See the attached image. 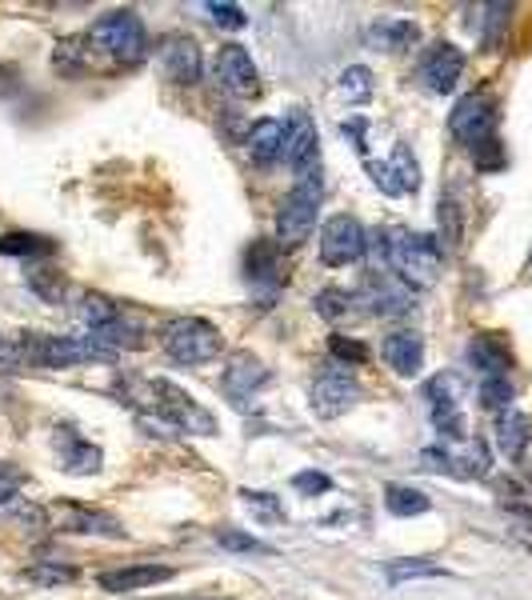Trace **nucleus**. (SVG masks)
<instances>
[{
    "instance_id": "obj_20",
    "label": "nucleus",
    "mask_w": 532,
    "mask_h": 600,
    "mask_svg": "<svg viewBox=\"0 0 532 600\" xmlns=\"http://www.w3.org/2000/svg\"><path fill=\"white\" fill-rule=\"evenodd\" d=\"M249 152L257 165H272V160L284 152V125L281 120H272V116H264V120H257V125L249 128Z\"/></svg>"
},
{
    "instance_id": "obj_30",
    "label": "nucleus",
    "mask_w": 532,
    "mask_h": 600,
    "mask_svg": "<svg viewBox=\"0 0 532 600\" xmlns=\"http://www.w3.org/2000/svg\"><path fill=\"white\" fill-rule=\"evenodd\" d=\"M341 96H345L348 105H365L368 96H373V73H368L365 64H353L341 73Z\"/></svg>"
},
{
    "instance_id": "obj_12",
    "label": "nucleus",
    "mask_w": 532,
    "mask_h": 600,
    "mask_svg": "<svg viewBox=\"0 0 532 600\" xmlns=\"http://www.w3.org/2000/svg\"><path fill=\"white\" fill-rule=\"evenodd\" d=\"M361 296L368 301V313H376V316H405L408 308L417 305V301H413V288H408L405 281H397V276H388V273L368 276V285Z\"/></svg>"
},
{
    "instance_id": "obj_2",
    "label": "nucleus",
    "mask_w": 532,
    "mask_h": 600,
    "mask_svg": "<svg viewBox=\"0 0 532 600\" xmlns=\"http://www.w3.org/2000/svg\"><path fill=\"white\" fill-rule=\"evenodd\" d=\"M160 345L177 365H209L220 357V333L200 316H180V320L165 325Z\"/></svg>"
},
{
    "instance_id": "obj_26",
    "label": "nucleus",
    "mask_w": 532,
    "mask_h": 600,
    "mask_svg": "<svg viewBox=\"0 0 532 600\" xmlns=\"http://www.w3.org/2000/svg\"><path fill=\"white\" fill-rule=\"evenodd\" d=\"M388 172H393V180H397V189H400V192H417V189H420L417 157H413V148H408V145H397V148H393Z\"/></svg>"
},
{
    "instance_id": "obj_31",
    "label": "nucleus",
    "mask_w": 532,
    "mask_h": 600,
    "mask_svg": "<svg viewBox=\"0 0 532 600\" xmlns=\"http://www.w3.org/2000/svg\"><path fill=\"white\" fill-rule=\"evenodd\" d=\"M385 572L393 589H400L405 580H417V577H449V572L440 569V565H432V560H393Z\"/></svg>"
},
{
    "instance_id": "obj_24",
    "label": "nucleus",
    "mask_w": 532,
    "mask_h": 600,
    "mask_svg": "<svg viewBox=\"0 0 532 600\" xmlns=\"http://www.w3.org/2000/svg\"><path fill=\"white\" fill-rule=\"evenodd\" d=\"M249 281H269V285H281V256H277V244H252L249 249Z\"/></svg>"
},
{
    "instance_id": "obj_1",
    "label": "nucleus",
    "mask_w": 532,
    "mask_h": 600,
    "mask_svg": "<svg viewBox=\"0 0 532 600\" xmlns=\"http://www.w3.org/2000/svg\"><path fill=\"white\" fill-rule=\"evenodd\" d=\"M385 241H388V269L397 273V281H405L408 288L437 285L445 253H440V244L432 236L408 229H388Z\"/></svg>"
},
{
    "instance_id": "obj_23",
    "label": "nucleus",
    "mask_w": 532,
    "mask_h": 600,
    "mask_svg": "<svg viewBox=\"0 0 532 600\" xmlns=\"http://www.w3.org/2000/svg\"><path fill=\"white\" fill-rule=\"evenodd\" d=\"M61 528H76V533H101V537H125V528L116 525L113 516L88 513V508H76V505L64 508Z\"/></svg>"
},
{
    "instance_id": "obj_25",
    "label": "nucleus",
    "mask_w": 532,
    "mask_h": 600,
    "mask_svg": "<svg viewBox=\"0 0 532 600\" xmlns=\"http://www.w3.org/2000/svg\"><path fill=\"white\" fill-rule=\"evenodd\" d=\"M385 505L393 516H420L428 513V496L420 488H408V485H388L385 488Z\"/></svg>"
},
{
    "instance_id": "obj_38",
    "label": "nucleus",
    "mask_w": 532,
    "mask_h": 600,
    "mask_svg": "<svg viewBox=\"0 0 532 600\" xmlns=\"http://www.w3.org/2000/svg\"><path fill=\"white\" fill-rule=\"evenodd\" d=\"M293 488H296V493H304V496H324L328 488H333V481H328L324 473H316V469H309V473L293 476Z\"/></svg>"
},
{
    "instance_id": "obj_21",
    "label": "nucleus",
    "mask_w": 532,
    "mask_h": 600,
    "mask_svg": "<svg viewBox=\"0 0 532 600\" xmlns=\"http://www.w3.org/2000/svg\"><path fill=\"white\" fill-rule=\"evenodd\" d=\"M497 444H501V453L509 456V461H517V456L524 453V444H529V417L517 409L501 412V421H497Z\"/></svg>"
},
{
    "instance_id": "obj_22",
    "label": "nucleus",
    "mask_w": 532,
    "mask_h": 600,
    "mask_svg": "<svg viewBox=\"0 0 532 600\" xmlns=\"http://www.w3.org/2000/svg\"><path fill=\"white\" fill-rule=\"evenodd\" d=\"M76 320H81L88 333H96V328H108L113 320H121V308L101 293H84L81 301H76Z\"/></svg>"
},
{
    "instance_id": "obj_16",
    "label": "nucleus",
    "mask_w": 532,
    "mask_h": 600,
    "mask_svg": "<svg viewBox=\"0 0 532 600\" xmlns=\"http://www.w3.org/2000/svg\"><path fill=\"white\" fill-rule=\"evenodd\" d=\"M269 377H272L269 365H261L252 352H232L229 365H225V389H229V397H252L261 385H269Z\"/></svg>"
},
{
    "instance_id": "obj_19",
    "label": "nucleus",
    "mask_w": 532,
    "mask_h": 600,
    "mask_svg": "<svg viewBox=\"0 0 532 600\" xmlns=\"http://www.w3.org/2000/svg\"><path fill=\"white\" fill-rule=\"evenodd\" d=\"M417 36L420 29L413 21H380L365 32L368 49H376V53H400L408 44H417Z\"/></svg>"
},
{
    "instance_id": "obj_42",
    "label": "nucleus",
    "mask_w": 532,
    "mask_h": 600,
    "mask_svg": "<svg viewBox=\"0 0 532 600\" xmlns=\"http://www.w3.org/2000/svg\"><path fill=\"white\" fill-rule=\"evenodd\" d=\"M180 600H209V597H180Z\"/></svg>"
},
{
    "instance_id": "obj_15",
    "label": "nucleus",
    "mask_w": 532,
    "mask_h": 600,
    "mask_svg": "<svg viewBox=\"0 0 532 600\" xmlns=\"http://www.w3.org/2000/svg\"><path fill=\"white\" fill-rule=\"evenodd\" d=\"M165 580H173L168 565H125V569L101 572L96 585L105 592H136V589H157Z\"/></svg>"
},
{
    "instance_id": "obj_33",
    "label": "nucleus",
    "mask_w": 532,
    "mask_h": 600,
    "mask_svg": "<svg viewBox=\"0 0 532 600\" xmlns=\"http://www.w3.org/2000/svg\"><path fill=\"white\" fill-rule=\"evenodd\" d=\"M313 305L324 320H345V316L353 313V296H348L345 288H321V293L313 296Z\"/></svg>"
},
{
    "instance_id": "obj_41",
    "label": "nucleus",
    "mask_w": 532,
    "mask_h": 600,
    "mask_svg": "<svg viewBox=\"0 0 532 600\" xmlns=\"http://www.w3.org/2000/svg\"><path fill=\"white\" fill-rule=\"evenodd\" d=\"M477 165L480 169H501V148H497V137H492L489 145L477 148Z\"/></svg>"
},
{
    "instance_id": "obj_34",
    "label": "nucleus",
    "mask_w": 532,
    "mask_h": 600,
    "mask_svg": "<svg viewBox=\"0 0 532 600\" xmlns=\"http://www.w3.org/2000/svg\"><path fill=\"white\" fill-rule=\"evenodd\" d=\"M480 404L492 412H509L512 409V380L509 377H489L480 385Z\"/></svg>"
},
{
    "instance_id": "obj_13",
    "label": "nucleus",
    "mask_w": 532,
    "mask_h": 600,
    "mask_svg": "<svg viewBox=\"0 0 532 600\" xmlns=\"http://www.w3.org/2000/svg\"><path fill=\"white\" fill-rule=\"evenodd\" d=\"M101 449L88 441H81L73 429H61L56 432V464H61L69 476H93L101 473Z\"/></svg>"
},
{
    "instance_id": "obj_4",
    "label": "nucleus",
    "mask_w": 532,
    "mask_h": 600,
    "mask_svg": "<svg viewBox=\"0 0 532 600\" xmlns=\"http://www.w3.org/2000/svg\"><path fill=\"white\" fill-rule=\"evenodd\" d=\"M93 41L101 44L108 56H116V61H125V64L145 61V53H148L145 24H140V17L128 12V9L105 12V17L93 24Z\"/></svg>"
},
{
    "instance_id": "obj_14",
    "label": "nucleus",
    "mask_w": 532,
    "mask_h": 600,
    "mask_svg": "<svg viewBox=\"0 0 532 600\" xmlns=\"http://www.w3.org/2000/svg\"><path fill=\"white\" fill-rule=\"evenodd\" d=\"M160 73L168 76V81H177V85H192V81H200V49L192 41H185V36H173V41L160 44Z\"/></svg>"
},
{
    "instance_id": "obj_18",
    "label": "nucleus",
    "mask_w": 532,
    "mask_h": 600,
    "mask_svg": "<svg viewBox=\"0 0 532 600\" xmlns=\"http://www.w3.org/2000/svg\"><path fill=\"white\" fill-rule=\"evenodd\" d=\"M469 365L480 372V377H509V365H512V352L501 345L497 337H477L469 345Z\"/></svg>"
},
{
    "instance_id": "obj_8",
    "label": "nucleus",
    "mask_w": 532,
    "mask_h": 600,
    "mask_svg": "<svg viewBox=\"0 0 532 600\" xmlns=\"http://www.w3.org/2000/svg\"><path fill=\"white\" fill-rule=\"evenodd\" d=\"M284 165L296 172V177H309V172H316V125L313 116L304 113V108H293V116H289V125H284Z\"/></svg>"
},
{
    "instance_id": "obj_40",
    "label": "nucleus",
    "mask_w": 532,
    "mask_h": 600,
    "mask_svg": "<svg viewBox=\"0 0 532 600\" xmlns=\"http://www.w3.org/2000/svg\"><path fill=\"white\" fill-rule=\"evenodd\" d=\"M368 177H373V185H380V189L388 192V197H397V180H393V172H388V165H376V160H368Z\"/></svg>"
},
{
    "instance_id": "obj_9",
    "label": "nucleus",
    "mask_w": 532,
    "mask_h": 600,
    "mask_svg": "<svg viewBox=\"0 0 532 600\" xmlns=\"http://www.w3.org/2000/svg\"><path fill=\"white\" fill-rule=\"evenodd\" d=\"M217 81L220 88H229L232 96H257L261 93V76L252 64L244 44H225L217 53Z\"/></svg>"
},
{
    "instance_id": "obj_39",
    "label": "nucleus",
    "mask_w": 532,
    "mask_h": 600,
    "mask_svg": "<svg viewBox=\"0 0 532 600\" xmlns=\"http://www.w3.org/2000/svg\"><path fill=\"white\" fill-rule=\"evenodd\" d=\"M328 352L341 360H353V365H365L368 360V348L361 340H348V337H333L328 340Z\"/></svg>"
},
{
    "instance_id": "obj_29",
    "label": "nucleus",
    "mask_w": 532,
    "mask_h": 600,
    "mask_svg": "<svg viewBox=\"0 0 532 600\" xmlns=\"http://www.w3.org/2000/svg\"><path fill=\"white\" fill-rule=\"evenodd\" d=\"M0 253L4 256H49L53 253V241L32 236V232H9V236H0Z\"/></svg>"
},
{
    "instance_id": "obj_37",
    "label": "nucleus",
    "mask_w": 532,
    "mask_h": 600,
    "mask_svg": "<svg viewBox=\"0 0 532 600\" xmlns=\"http://www.w3.org/2000/svg\"><path fill=\"white\" fill-rule=\"evenodd\" d=\"M440 232H445L449 249H457L460 244V212H457V200L452 197H440Z\"/></svg>"
},
{
    "instance_id": "obj_28",
    "label": "nucleus",
    "mask_w": 532,
    "mask_h": 600,
    "mask_svg": "<svg viewBox=\"0 0 532 600\" xmlns=\"http://www.w3.org/2000/svg\"><path fill=\"white\" fill-rule=\"evenodd\" d=\"M32 589H61V585H73L76 569L73 565H32V569L21 572Z\"/></svg>"
},
{
    "instance_id": "obj_10",
    "label": "nucleus",
    "mask_w": 532,
    "mask_h": 600,
    "mask_svg": "<svg viewBox=\"0 0 532 600\" xmlns=\"http://www.w3.org/2000/svg\"><path fill=\"white\" fill-rule=\"evenodd\" d=\"M460 73H465V53H460L457 44H432L425 53V61H420V85L428 88V93H452L460 81Z\"/></svg>"
},
{
    "instance_id": "obj_7",
    "label": "nucleus",
    "mask_w": 532,
    "mask_h": 600,
    "mask_svg": "<svg viewBox=\"0 0 532 600\" xmlns=\"http://www.w3.org/2000/svg\"><path fill=\"white\" fill-rule=\"evenodd\" d=\"M368 249V232L361 229V221L356 217H348V212H336V217H328V221L321 224V261L324 264H353L361 261Z\"/></svg>"
},
{
    "instance_id": "obj_11",
    "label": "nucleus",
    "mask_w": 532,
    "mask_h": 600,
    "mask_svg": "<svg viewBox=\"0 0 532 600\" xmlns=\"http://www.w3.org/2000/svg\"><path fill=\"white\" fill-rule=\"evenodd\" d=\"M356 400H361V385L348 377H321L313 385V412L321 421H336V417H345L348 409H356Z\"/></svg>"
},
{
    "instance_id": "obj_32",
    "label": "nucleus",
    "mask_w": 532,
    "mask_h": 600,
    "mask_svg": "<svg viewBox=\"0 0 532 600\" xmlns=\"http://www.w3.org/2000/svg\"><path fill=\"white\" fill-rule=\"evenodd\" d=\"M240 501H244V508H252L257 516H264L269 525H281L284 520V505L277 501V493H264V488H240Z\"/></svg>"
},
{
    "instance_id": "obj_27",
    "label": "nucleus",
    "mask_w": 532,
    "mask_h": 600,
    "mask_svg": "<svg viewBox=\"0 0 532 600\" xmlns=\"http://www.w3.org/2000/svg\"><path fill=\"white\" fill-rule=\"evenodd\" d=\"M217 545L229 548V552H244V557H277V548L240 533V528H217Z\"/></svg>"
},
{
    "instance_id": "obj_3",
    "label": "nucleus",
    "mask_w": 532,
    "mask_h": 600,
    "mask_svg": "<svg viewBox=\"0 0 532 600\" xmlns=\"http://www.w3.org/2000/svg\"><path fill=\"white\" fill-rule=\"evenodd\" d=\"M321 177L309 172V177L296 180V189L284 197L281 212H277V244H301L309 232L316 229V209H321Z\"/></svg>"
},
{
    "instance_id": "obj_6",
    "label": "nucleus",
    "mask_w": 532,
    "mask_h": 600,
    "mask_svg": "<svg viewBox=\"0 0 532 600\" xmlns=\"http://www.w3.org/2000/svg\"><path fill=\"white\" fill-rule=\"evenodd\" d=\"M449 128L460 145H469V148L489 145L492 128H497V101H492L489 93L460 96L457 108H452V116H449Z\"/></svg>"
},
{
    "instance_id": "obj_17",
    "label": "nucleus",
    "mask_w": 532,
    "mask_h": 600,
    "mask_svg": "<svg viewBox=\"0 0 532 600\" xmlns=\"http://www.w3.org/2000/svg\"><path fill=\"white\" fill-rule=\"evenodd\" d=\"M380 352H385L388 369L400 372V377H417L420 365H425V340L417 333H393V337H385Z\"/></svg>"
},
{
    "instance_id": "obj_36",
    "label": "nucleus",
    "mask_w": 532,
    "mask_h": 600,
    "mask_svg": "<svg viewBox=\"0 0 532 600\" xmlns=\"http://www.w3.org/2000/svg\"><path fill=\"white\" fill-rule=\"evenodd\" d=\"M29 285L44 296V301H61L64 293V281L53 273V269H29Z\"/></svg>"
},
{
    "instance_id": "obj_5",
    "label": "nucleus",
    "mask_w": 532,
    "mask_h": 600,
    "mask_svg": "<svg viewBox=\"0 0 532 600\" xmlns=\"http://www.w3.org/2000/svg\"><path fill=\"white\" fill-rule=\"evenodd\" d=\"M148 392H153V409H157V421L165 424V429L197 432V436H212V432H217L212 412H205L197 400L185 397L173 380H153Z\"/></svg>"
},
{
    "instance_id": "obj_35",
    "label": "nucleus",
    "mask_w": 532,
    "mask_h": 600,
    "mask_svg": "<svg viewBox=\"0 0 532 600\" xmlns=\"http://www.w3.org/2000/svg\"><path fill=\"white\" fill-rule=\"evenodd\" d=\"M205 12H209L212 24H220V29H244V24H249L244 9H240V4H229V0H225V4H220V0H209Z\"/></svg>"
}]
</instances>
